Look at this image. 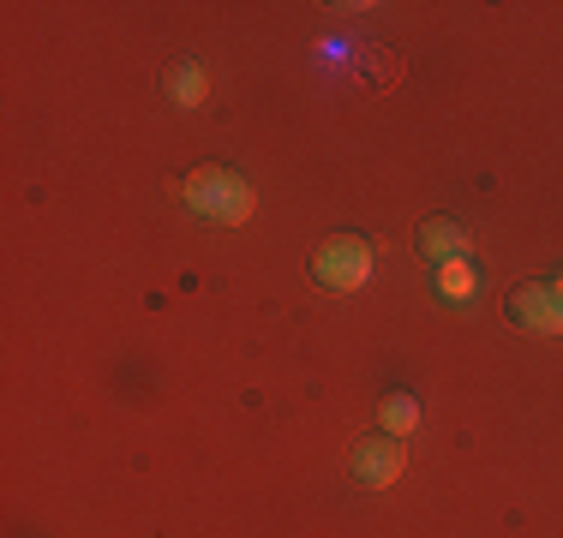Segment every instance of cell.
Returning <instances> with one entry per match:
<instances>
[{
	"instance_id": "8992f818",
	"label": "cell",
	"mask_w": 563,
	"mask_h": 538,
	"mask_svg": "<svg viewBox=\"0 0 563 538\" xmlns=\"http://www.w3.org/2000/svg\"><path fill=\"white\" fill-rule=\"evenodd\" d=\"M205 66H198V60H174L168 66V78H163V97L174 102V108H198V102H205Z\"/></svg>"
},
{
	"instance_id": "277c9868",
	"label": "cell",
	"mask_w": 563,
	"mask_h": 538,
	"mask_svg": "<svg viewBox=\"0 0 563 538\" xmlns=\"http://www.w3.org/2000/svg\"><path fill=\"white\" fill-rule=\"evenodd\" d=\"M347 467H354L360 484L384 491V484H396L401 467H408V442H401V437H384V430H378V437H360V442H354V461H347Z\"/></svg>"
},
{
	"instance_id": "52a82bcc",
	"label": "cell",
	"mask_w": 563,
	"mask_h": 538,
	"mask_svg": "<svg viewBox=\"0 0 563 538\" xmlns=\"http://www.w3.org/2000/svg\"><path fill=\"white\" fill-rule=\"evenodd\" d=\"M413 425H420V401H413L408 389H390L384 407H378V430H384V437H408Z\"/></svg>"
},
{
	"instance_id": "6da1fadb",
	"label": "cell",
	"mask_w": 563,
	"mask_h": 538,
	"mask_svg": "<svg viewBox=\"0 0 563 538\" xmlns=\"http://www.w3.org/2000/svg\"><path fill=\"white\" fill-rule=\"evenodd\" d=\"M180 204L192 215H205V222L240 227V222H252L258 198H252V186L240 180L234 168H198V173H186V180H180Z\"/></svg>"
},
{
	"instance_id": "5b68a950",
	"label": "cell",
	"mask_w": 563,
	"mask_h": 538,
	"mask_svg": "<svg viewBox=\"0 0 563 538\" xmlns=\"http://www.w3.org/2000/svg\"><path fill=\"white\" fill-rule=\"evenodd\" d=\"M413 251H420L426 264H462L467 251H474V234H467L462 222H455V215H426L420 227H413Z\"/></svg>"
},
{
	"instance_id": "3957f363",
	"label": "cell",
	"mask_w": 563,
	"mask_h": 538,
	"mask_svg": "<svg viewBox=\"0 0 563 538\" xmlns=\"http://www.w3.org/2000/svg\"><path fill=\"white\" fill-rule=\"evenodd\" d=\"M504 317L528 335H563V293L552 281H521L504 300Z\"/></svg>"
},
{
	"instance_id": "7a4b0ae2",
	"label": "cell",
	"mask_w": 563,
	"mask_h": 538,
	"mask_svg": "<svg viewBox=\"0 0 563 538\" xmlns=\"http://www.w3.org/2000/svg\"><path fill=\"white\" fill-rule=\"evenodd\" d=\"M372 269H378V239H366V234H330L324 246L312 251V281L330 293L366 288Z\"/></svg>"
},
{
	"instance_id": "9c48e42d",
	"label": "cell",
	"mask_w": 563,
	"mask_h": 538,
	"mask_svg": "<svg viewBox=\"0 0 563 538\" xmlns=\"http://www.w3.org/2000/svg\"><path fill=\"white\" fill-rule=\"evenodd\" d=\"M366 72H378V85H390V78H396V54L372 43V48H366Z\"/></svg>"
},
{
	"instance_id": "ba28073f",
	"label": "cell",
	"mask_w": 563,
	"mask_h": 538,
	"mask_svg": "<svg viewBox=\"0 0 563 538\" xmlns=\"http://www.w3.org/2000/svg\"><path fill=\"white\" fill-rule=\"evenodd\" d=\"M438 293H444V300L450 305H467V300H474V293H479V276H474V264H444V269H438Z\"/></svg>"
}]
</instances>
